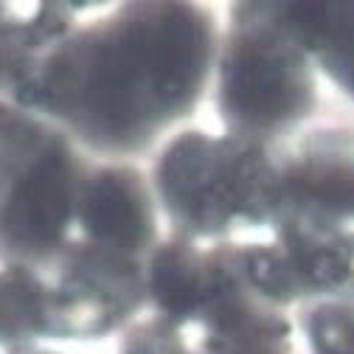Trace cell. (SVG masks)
<instances>
[{
  "label": "cell",
  "instance_id": "1",
  "mask_svg": "<svg viewBox=\"0 0 354 354\" xmlns=\"http://www.w3.org/2000/svg\"><path fill=\"white\" fill-rule=\"evenodd\" d=\"M205 37L189 12H163L102 46L82 79V104L107 132H132L158 107L180 102L203 68Z\"/></svg>",
  "mask_w": 354,
  "mask_h": 354
},
{
  "label": "cell",
  "instance_id": "2",
  "mask_svg": "<svg viewBox=\"0 0 354 354\" xmlns=\"http://www.w3.org/2000/svg\"><path fill=\"white\" fill-rule=\"evenodd\" d=\"M160 183L169 203L183 216L216 225L264 194V166L236 147L183 138L163 160Z\"/></svg>",
  "mask_w": 354,
  "mask_h": 354
},
{
  "label": "cell",
  "instance_id": "3",
  "mask_svg": "<svg viewBox=\"0 0 354 354\" xmlns=\"http://www.w3.org/2000/svg\"><path fill=\"white\" fill-rule=\"evenodd\" d=\"M304 91L298 62L276 42L256 39L228 65L225 99L234 115L245 124H276L287 118Z\"/></svg>",
  "mask_w": 354,
  "mask_h": 354
},
{
  "label": "cell",
  "instance_id": "4",
  "mask_svg": "<svg viewBox=\"0 0 354 354\" xmlns=\"http://www.w3.org/2000/svg\"><path fill=\"white\" fill-rule=\"evenodd\" d=\"M71 205V169L62 155L51 152L37 160L15 186L3 211L6 236L23 248L48 245L62 234Z\"/></svg>",
  "mask_w": 354,
  "mask_h": 354
},
{
  "label": "cell",
  "instance_id": "5",
  "mask_svg": "<svg viewBox=\"0 0 354 354\" xmlns=\"http://www.w3.org/2000/svg\"><path fill=\"white\" fill-rule=\"evenodd\" d=\"M84 225L96 239L115 248H136L144 239L147 216L132 189L118 174H102L84 197Z\"/></svg>",
  "mask_w": 354,
  "mask_h": 354
},
{
  "label": "cell",
  "instance_id": "6",
  "mask_svg": "<svg viewBox=\"0 0 354 354\" xmlns=\"http://www.w3.org/2000/svg\"><path fill=\"white\" fill-rule=\"evenodd\" d=\"M203 281L194 273V268L186 259H174V256H163L158 261L155 270V290L163 301V306L174 309V313H189L194 309L203 298Z\"/></svg>",
  "mask_w": 354,
  "mask_h": 354
},
{
  "label": "cell",
  "instance_id": "7",
  "mask_svg": "<svg viewBox=\"0 0 354 354\" xmlns=\"http://www.w3.org/2000/svg\"><path fill=\"white\" fill-rule=\"evenodd\" d=\"M315 340L324 354H354V321L340 313H321L315 321Z\"/></svg>",
  "mask_w": 354,
  "mask_h": 354
}]
</instances>
